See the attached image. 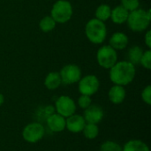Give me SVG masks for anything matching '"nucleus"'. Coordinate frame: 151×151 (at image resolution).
<instances>
[{"mask_svg":"<svg viewBox=\"0 0 151 151\" xmlns=\"http://www.w3.org/2000/svg\"><path fill=\"white\" fill-rule=\"evenodd\" d=\"M96 59L100 66L110 69L118 62V54L110 45H104L97 50Z\"/></svg>","mask_w":151,"mask_h":151,"instance_id":"obj_5","label":"nucleus"},{"mask_svg":"<svg viewBox=\"0 0 151 151\" xmlns=\"http://www.w3.org/2000/svg\"><path fill=\"white\" fill-rule=\"evenodd\" d=\"M150 20V9L148 11H145V10L138 8L129 12L127 22L131 30L134 32H142L149 27Z\"/></svg>","mask_w":151,"mask_h":151,"instance_id":"obj_2","label":"nucleus"},{"mask_svg":"<svg viewBox=\"0 0 151 151\" xmlns=\"http://www.w3.org/2000/svg\"><path fill=\"white\" fill-rule=\"evenodd\" d=\"M79 82V91L81 95H86L91 96L96 94L99 89V80L96 75H87L83 78H81Z\"/></svg>","mask_w":151,"mask_h":151,"instance_id":"obj_7","label":"nucleus"},{"mask_svg":"<svg viewBox=\"0 0 151 151\" xmlns=\"http://www.w3.org/2000/svg\"><path fill=\"white\" fill-rule=\"evenodd\" d=\"M135 65L129 61L117 62L110 68V79L115 85L126 86L133 81L135 77Z\"/></svg>","mask_w":151,"mask_h":151,"instance_id":"obj_1","label":"nucleus"},{"mask_svg":"<svg viewBox=\"0 0 151 151\" xmlns=\"http://www.w3.org/2000/svg\"><path fill=\"white\" fill-rule=\"evenodd\" d=\"M39 27L41 30L44 33L52 31L56 27V21L51 18V16H45L40 20Z\"/></svg>","mask_w":151,"mask_h":151,"instance_id":"obj_21","label":"nucleus"},{"mask_svg":"<svg viewBox=\"0 0 151 151\" xmlns=\"http://www.w3.org/2000/svg\"><path fill=\"white\" fill-rule=\"evenodd\" d=\"M91 103H92V100L89 96L81 95L78 99V104L82 109H87L88 107H89L91 105Z\"/></svg>","mask_w":151,"mask_h":151,"instance_id":"obj_25","label":"nucleus"},{"mask_svg":"<svg viewBox=\"0 0 151 151\" xmlns=\"http://www.w3.org/2000/svg\"><path fill=\"white\" fill-rule=\"evenodd\" d=\"M144 42H145V44L147 45V47L150 50L151 48V32L150 30H148L147 33L145 34V36H144Z\"/></svg>","mask_w":151,"mask_h":151,"instance_id":"obj_27","label":"nucleus"},{"mask_svg":"<svg viewBox=\"0 0 151 151\" xmlns=\"http://www.w3.org/2000/svg\"><path fill=\"white\" fill-rule=\"evenodd\" d=\"M143 50L140 46H133L129 50H128V61L132 63L134 65H139L141 62V58L143 54Z\"/></svg>","mask_w":151,"mask_h":151,"instance_id":"obj_18","label":"nucleus"},{"mask_svg":"<svg viewBox=\"0 0 151 151\" xmlns=\"http://www.w3.org/2000/svg\"><path fill=\"white\" fill-rule=\"evenodd\" d=\"M100 151H122V148L115 142L107 141L102 144Z\"/></svg>","mask_w":151,"mask_h":151,"instance_id":"obj_22","label":"nucleus"},{"mask_svg":"<svg viewBox=\"0 0 151 151\" xmlns=\"http://www.w3.org/2000/svg\"><path fill=\"white\" fill-rule=\"evenodd\" d=\"M59 74L61 77V81L65 85L76 83L81 78V71L80 67L73 64L65 65L61 69Z\"/></svg>","mask_w":151,"mask_h":151,"instance_id":"obj_8","label":"nucleus"},{"mask_svg":"<svg viewBox=\"0 0 151 151\" xmlns=\"http://www.w3.org/2000/svg\"><path fill=\"white\" fill-rule=\"evenodd\" d=\"M128 37L126 34L121 32L114 33L110 38V46L115 50H121L127 48L128 45Z\"/></svg>","mask_w":151,"mask_h":151,"instance_id":"obj_13","label":"nucleus"},{"mask_svg":"<svg viewBox=\"0 0 151 151\" xmlns=\"http://www.w3.org/2000/svg\"><path fill=\"white\" fill-rule=\"evenodd\" d=\"M85 125L86 121L84 118L81 115L73 114L65 119V127L71 133L77 134L82 132Z\"/></svg>","mask_w":151,"mask_h":151,"instance_id":"obj_11","label":"nucleus"},{"mask_svg":"<svg viewBox=\"0 0 151 151\" xmlns=\"http://www.w3.org/2000/svg\"><path fill=\"white\" fill-rule=\"evenodd\" d=\"M84 119L90 124H97L104 118V111L98 105H90L84 111Z\"/></svg>","mask_w":151,"mask_h":151,"instance_id":"obj_10","label":"nucleus"},{"mask_svg":"<svg viewBox=\"0 0 151 151\" xmlns=\"http://www.w3.org/2000/svg\"><path fill=\"white\" fill-rule=\"evenodd\" d=\"M45 134V129L42 124L34 122L26 126L22 131L23 139L29 143H35L41 141Z\"/></svg>","mask_w":151,"mask_h":151,"instance_id":"obj_6","label":"nucleus"},{"mask_svg":"<svg viewBox=\"0 0 151 151\" xmlns=\"http://www.w3.org/2000/svg\"><path fill=\"white\" fill-rule=\"evenodd\" d=\"M120 5H122L125 9H127L130 12L139 8L140 2L139 0H121Z\"/></svg>","mask_w":151,"mask_h":151,"instance_id":"obj_23","label":"nucleus"},{"mask_svg":"<svg viewBox=\"0 0 151 151\" xmlns=\"http://www.w3.org/2000/svg\"><path fill=\"white\" fill-rule=\"evenodd\" d=\"M142 99L147 104H151V86L148 85L142 92Z\"/></svg>","mask_w":151,"mask_h":151,"instance_id":"obj_26","label":"nucleus"},{"mask_svg":"<svg viewBox=\"0 0 151 151\" xmlns=\"http://www.w3.org/2000/svg\"><path fill=\"white\" fill-rule=\"evenodd\" d=\"M111 9L108 4H100L96 10V19L104 22L111 18Z\"/></svg>","mask_w":151,"mask_h":151,"instance_id":"obj_19","label":"nucleus"},{"mask_svg":"<svg viewBox=\"0 0 151 151\" xmlns=\"http://www.w3.org/2000/svg\"><path fill=\"white\" fill-rule=\"evenodd\" d=\"M61 83H62L61 77H60L59 73L58 72L50 73L44 80V85L50 90L57 89L61 85Z\"/></svg>","mask_w":151,"mask_h":151,"instance_id":"obj_16","label":"nucleus"},{"mask_svg":"<svg viewBox=\"0 0 151 151\" xmlns=\"http://www.w3.org/2000/svg\"><path fill=\"white\" fill-rule=\"evenodd\" d=\"M48 127L54 133H59L65 128V118L59 115L58 113H53L47 118Z\"/></svg>","mask_w":151,"mask_h":151,"instance_id":"obj_12","label":"nucleus"},{"mask_svg":"<svg viewBox=\"0 0 151 151\" xmlns=\"http://www.w3.org/2000/svg\"><path fill=\"white\" fill-rule=\"evenodd\" d=\"M122 151H150L149 146L140 141V140H131L129 142H127L123 149Z\"/></svg>","mask_w":151,"mask_h":151,"instance_id":"obj_17","label":"nucleus"},{"mask_svg":"<svg viewBox=\"0 0 151 151\" xmlns=\"http://www.w3.org/2000/svg\"><path fill=\"white\" fill-rule=\"evenodd\" d=\"M4 96L0 93V106L4 104Z\"/></svg>","mask_w":151,"mask_h":151,"instance_id":"obj_28","label":"nucleus"},{"mask_svg":"<svg viewBox=\"0 0 151 151\" xmlns=\"http://www.w3.org/2000/svg\"><path fill=\"white\" fill-rule=\"evenodd\" d=\"M109 99L114 104H119L123 103L126 98V89L123 86L114 85L109 90Z\"/></svg>","mask_w":151,"mask_h":151,"instance_id":"obj_14","label":"nucleus"},{"mask_svg":"<svg viewBox=\"0 0 151 151\" xmlns=\"http://www.w3.org/2000/svg\"><path fill=\"white\" fill-rule=\"evenodd\" d=\"M140 64L148 70L151 68V50L150 49L143 52Z\"/></svg>","mask_w":151,"mask_h":151,"instance_id":"obj_24","label":"nucleus"},{"mask_svg":"<svg viewBox=\"0 0 151 151\" xmlns=\"http://www.w3.org/2000/svg\"><path fill=\"white\" fill-rule=\"evenodd\" d=\"M129 15V12L122 5H118L111 10V19L115 24H123L127 22Z\"/></svg>","mask_w":151,"mask_h":151,"instance_id":"obj_15","label":"nucleus"},{"mask_svg":"<svg viewBox=\"0 0 151 151\" xmlns=\"http://www.w3.org/2000/svg\"><path fill=\"white\" fill-rule=\"evenodd\" d=\"M50 14L51 18L56 21V23H66L73 16V6L69 1L58 0L53 4Z\"/></svg>","mask_w":151,"mask_h":151,"instance_id":"obj_4","label":"nucleus"},{"mask_svg":"<svg viewBox=\"0 0 151 151\" xmlns=\"http://www.w3.org/2000/svg\"><path fill=\"white\" fill-rule=\"evenodd\" d=\"M85 34L89 42L95 44H101L104 42L107 35L106 26L104 21L92 19L86 24Z\"/></svg>","mask_w":151,"mask_h":151,"instance_id":"obj_3","label":"nucleus"},{"mask_svg":"<svg viewBox=\"0 0 151 151\" xmlns=\"http://www.w3.org/2000/svg\"><path fill=\"white\" fill-rule=\"evenodd\" d=\"M56 111L57 113L63 116L64 118H68L74 114L76 111V105L74 101L67 96H61L56 101Z\"/></svg>","mask_w":151,"mask_h":151,"instance_id":"obj_9","label":"nucleus"},{"mask_svg":"<svg viewBox=\"0 0 151 151\" xmlns=\"http://www.w3.org/2000/svg\"><path fill=\"white\" fill-rule=\"evenodd\" d=\"M82 132H83L84 136L87 139L93 140V139H95V138L97 137V135L99 134V128H98V127H97L96 124L88 123V124L85 125Z\"/></svg>","mask_w":151,"mask_h":151,"instance_id":"obj_20","label":"nucleus"}]
</instances>
